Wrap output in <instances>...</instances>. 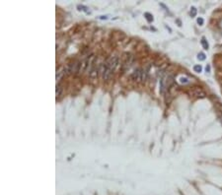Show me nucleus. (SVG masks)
<instances>
[{"label": "nucleus", "instance_id": "obj_1", "mask_svg": "<svg viewBox=\"0 0 222 195\" xmlns=\"http://www.w3.org/2000/svg\"><path fill=\"white\" fill-rule=\"evenodd\" d=\"M118 64V56H112L106 63H102L101 65V72L103 74V79L105 81H109L113 76L114 71L116 70Z\"/></svg>", "mask_w": 222, "mask_h": 195}, {"label": "nucleus", "instance_id": "obj_2", "mask_svg": "<svg viewBox=\"0 0 222 195\" xmlns=\"http://www.w3.org/2000/svg\"><path fill=\"white\" fill-rule=\"evenodd\" d=\"M131 78L136 82H144L146 79V71L141 69L134 70V72L131 74Z\"/></svg>", "mask_w": 222, "mask_h": 195}, {"label": "nucleus", "instance_id": "obj_3", "mask_svg": "<svg viewBox=\"0 0 222 195\" xmlns=\"http://www.w3.org/2000/svg\"><path fill=\"white\" fill-rule=\"evenodd\" d=\"M189 95L195 98H205L206 93L200 87H193L189 91Z\"/></svg>", "mask_w": 222, "mask_h": 195}, {"label": "nucleus", "instance_id": "obj_4", "mask_svg": "<svg viewBox=\"0 0 222 195\" xmlns=\"http://www.w3.org/2000/svg\"><path fill=\"white\" fill-rule=\"evenodd\" d=\"M101 65L102 64H100V65H98V64H95V63H93L92 64V68H91V70H90V77L91 78H96L97 76H98V73H99V71L101 72Z\"/></svg>", "mask_w": 222, "mask_h": 195}, {"label": "nucleus", "instance_id": "obj_5", "mask_svg": "<svg viewBox=\"0 0 222 195\" xmlns=\"http://www.w3.org/2000/svg\"><path fill=\"white\" fill-rule=\"evenodd\" d=\"M64 74H65V70H64V69H60V70H58V71L56 72V81H60V79H61V77L63 76Z\"/></svg>", "mask_w": 222, "mask_h": 195}, {"label": "nucleus", "instance_id": "obj_6", "mask_svg": "<svg viewBox=\"0 0 222 195\" xmlns=\"http://www.w3.org/2000/svg\"><path fill=\"white\" fill-rule=\"evenodd\" d=\"M62 93V88L60 85H56V89H55V95H56V98H59L61 96Z\"/></svg>", "mask_w": 222, "mask_h": 195}, {"label": "nucleus", "instance_id": "obj_7", "mask_svg": "<svg viewBox=\"0 0 222 195\" xmlns=\"http://www.w3.org/2000/svg\"><path fill=\"white\" fill-rule=\"evenodd\" d=\"M179 81H180V83H182V84H187V83H189V79L186 76H181L180 78H179Z\"/></svg>", "mask_w": 222, "mask_h": 195}, {"label": "nucleus", "instance_id": "obj_8", "mask_svg": "<svg viewBox=\"0 0 222 195\" xmlns=\"http://www.w3.org/2000/svg\"><path fill=\"white\" fill-rule=\"evenodd\" d=\"M201 44H202V46H203V48L206 49V50H207L208 48H209V46H208V42H206V40L204 38H201Z\"/></svg>", "mask_w": 222, "mask_h": 195}, {"label": "nucleus", "instance_id": "obj_9", "mask_svg": "<svg viewBox=\"0 0 222 195\" xmlns=\"http://www.w3.org/2000/svg\"><path fill=\"white\" fill-rule=\"evenodd\" d=\"M193 70H195V72H197V73H199V72H201L202 68L200 65H195L193 66Z\"/></svg>", "mask_w": 222, "mask_h": 195}, {"label": "nucleus", "instance_id": "obj_10", "mask_svg": "<svg viewBox=\"0 0 222 195\" xmlns=\"http://www.w3.org/2000/svg\"><path fill=\"white\" fill-rule=\"evenodd\" d=\"M145 17H146V20H147L148 22H152V21H153L152 15H150L149 13H146V14H145Z\"/></svg>", "mask_w": 222, "mask_h": 195}, {"label": "nucleus", "instance_id": "obj_11", "mask_svg": "<svg viewBox=\"0 0 222 195\" xmlns=\"http://www.w3.org/2000/svg\"><path fill=\"white\" fill-rule=\"evenodd\" d=\"M195 15H197V9H195V7H191V17H195Z\"/></svg>", "mask_w": 222, "mask_h": 195}, {"label": "nucleus", "instance_id": "obj_12", "mask_svg": "<svg viewBox=\"0 0 222 195\" xmlns=\"http://www.w3.org/2000/svg\"><path fill=\"white\" fill-rule=\"evenodd\" d=\"M197 58H199V60H204V59H205V55H204V53H199V57H197Z\"/></svg>", "mask_w": 222, "mask_h": 195}, {"label": "nucleus", "instance_id": "obj_13", "mask_svg": "<svg viewBox=\"0 0 222 195\" xmlns=\"http://www.w3.org/2000/svg\"><path fill=\"white\" fill-rule=\"evenodd\" d=\"M197 24H199V26H202V25H203V22H204V21H203V19L200 18V17H199V18H197Z\"/></svg>", "mask_w": 222, "mask_h": 195}, {"label": "nucleus", "instance_id": "obj_14", "mask_svg": "<svg viewBox=\"0 0 222 195\" xmlns=\"http://www.w3.org/2000/svg\"><path fill=\"white\" fill-rule=\"evenodd\" d=\"M219 121H220V123L222 124V114L219 115Z\"/></svg>", "mask_w": 222, "mask_h": 195}, {"label": "nucleus", "instance_id": "obj_15", "mask_svg": "<svg viewBox=\"0 0 222 195\" xmlns=\"http://www.w3.org/2000/svg\"><path fill=\"white\" fill-rule=\"evenodd\" d=\"M219 28H221L222 29V19L220 20V22H219Z\"/></svg>", "mask_w": 222, "mask_h": 195}]
</instances>
